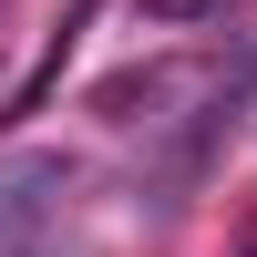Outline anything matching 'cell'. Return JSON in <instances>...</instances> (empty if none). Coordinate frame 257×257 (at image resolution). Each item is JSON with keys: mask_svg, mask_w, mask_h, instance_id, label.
Instances as JSON below:
<instances>
[{"mask_svg": "<svg viewBox=\"0 0 257 257\" xmlns=\"http://www.w3.org/2000/svg\"><path fill=\"white\" fill-rule=\"evenodd\" d=\"M72 196V155H0V257H31V237L62 216Z\"/></svg>", "mask_w": 257, "mask_h": 257, "instance_id": "6da1fadb", "label": "cell"}, {"mask_svg": "<svg viewBox=\"0 0 257 257\" xmlns=\"http://www.w3.org/2000/svg\"><path fill=\"white\" fill-rule=\"evenodd\" d=\"M237 0H144V21H175V31H196V21H226Z\"/></svg>", "mask_w": 257, "mask_h": 257, "instance_id": "7a4b0ae2", "label": "cell"}]
</instances>
